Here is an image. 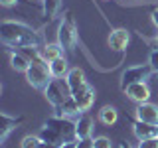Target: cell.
Wrapping results in <instances>:
<instances>
[{
  "instance_id": "6da1fadb",
  "label": "cell",
  "mask_w": 158,
  "mask_h": 148,
  "mask_svg": "<svg viewBox=\"0 0 158 148\" xmlns=\"http://www.w3.org/2000/svg\"><path fill=\"white\" fill-rule=\"evenodd\" d=\"M0 39L8 47H26V46H40V36L30 26L14 20H4L0 24Z\"/></svg>"
},
{
  "instance_id": "7a4b0ae2",
  "label": "cell",
  "mask_w": 158,
  "mask_h": 148,
  "mask_svg": "<svg viewBox=\"0 0 158 148\" xmlns=\"http://www.w3.org/2000/svg\"><path fill=\"white\" fill-rule=\"evenodd\" d=\"M40 138L46 142H53V144L61 146L65 142H75L77 140V130L75 122L67 117H52L46 121V125L40 130Z\"/></svg>"
},
{
  "instance_id": "3957f363",
  "label": "cell",
  "mask_w": 158,
  "mask_h": 148,
  "mask_svg": "<svg viewBox=\"0 0 158 148\" xmlns=\"http://www.w3.org/2000/svg\"><path fill=\"white\" fill-rule=\"evenodd\" d=\"M57 39L61 43V47L65 49H73L77 46V28H75V20H73L71 12L63 14L59 28H57Z\"/></svg>"
},
{
  "instance_id": "277c9868",
  "label": "cell",
  "mask_w": 158,
  "mask_h": 148,
  "mask_svg": "<svg viewBox=\"0 0 158 148\" xmlns=\"http://www.w3.org/2000/svg\"><path fill=\"white\" fill-rule=\"evenodd\" d=\"M26 79L34 89L46 91V87L49 85V81H52L53 77H52V71H49L48 63H32L30 69L26 71Z\"/></svg>"
},
{
  "instance_id": "5b68a950",
  "label": "cell",
  "mask_w": 158,
  "mask_h": 148,
  "mask_svg": "<svg viewBox=\"0 0 158 148\" xmlns=\"http://www.w3.org/2000/svg\"><path fill=\"white\" fill-rule=\"evenodd\" d=\"M44 95H46L49 105H53V107L57 109L67 97H71V91H69L67 81H61V79H52V81H49V85L46 87V91H44Z\"/></svg>"
},
{
  "instance_id": "8992f818",
  "label": "cell",
  "mask_w": 158,
  "mask_h": 148,
  "mask_svg": "<svg viewBox=\"0 0 158 148\" xmlns=\"http://www.w3.org/2000/svg\"><path fill=\"white\" fill-rule=\"evenodd\" d=\"M152 73V67L150 65H132V67H127L121 75V89L125 91L128 85H135V83H142L150 77Z\"/></svg>"
},
{
  "instance_id": "52a82bcc",
  "label": "cell",
  "mask_w": 158,
  "mask_h": 148,
  "mask_svg": "<svg viewBox=\"0 0 158 148\" xmlns=\"http://www.w3.org/2000/svg\"><path fill=\"white\" fill-rule=\"evenodd\" d=\"M136 121L148 122V125H158V105L154 103H140L136 107Z\"/></svg>"
},
{
  "instance_id": "ba28073f",
  "label": "cell",
  "mask_w": 158,
  "mask_h": 148,
  "mask_svg": "<svg viewBox=\"0 0 158 148\" xmlns=\"http://www.w3.org/2000/svg\"><path fill=\"white\" fill-rule=\"evenodd\" d=\"M125 93H127V97L131 99V101H135V103H146L148 99H150V89H148L146 85V81H142V83H135V85H128L125 89Z\"/></svg>"
},
{
  "instance_id": "9c48e42d",
  "label": "cell",
  "mask_w": 158,
  "mask_h": 148,
  "mask_svg": "<svg viewBox=\"0 0 158 148\" xmlns=\"http://www.w3.org/2000/svg\"><path fill=\"white\" fill-rule=\"evenodd\" d=\"M128 39H131V36H128V32L125 28H118V30H113L111 34H109V47L115 49V51H125L127 46H128Z\"/></svg>"
},
{
  "instance_id": "30bf717a",
  "label": "cell",
  "mask_w": 158,
  "mask_h": 148,
  "mask_svg": "<svg viewBox=\"0 0 158 148\" xmlns=\"http://www.w3.org/2000/svg\"><path fill=\"white\" fill-rule=\"evenodd\" d=\"M65 81H67V85H69V91L71 93H75V91H81V89H85L89 83H87V79H85V73H83V69H69V73L65 75Z\"/></svg>"
},
{
  "instance_id": "8fae6325",
  "label": "cell",
  "mask_w": 158,
  "mask_h": 148,
  "mask_svg": "<svg viewBox=\"0 0 158 148\" xmlns=\"http://www.w3.org/2000/svg\"><path fill=\"white\" fill-rule=\"evenodd\" d=\"M71 97L77 101V105L81 111H89L93 105V101H95V91H93L91 87H85V89H81V91H75V93H71Z\"/></svg>"
},
{
  "instance_id": "7c38bea8",
  "label": "cell",
  "mask_w": 158,
  "mask_h": 148,
  "mask_svg": "<svg viewBox=\"0 0 158 148\" xmlns=\"http://www.w3.org/2000/svg\"><path fill=\"white\" fill-rule=\"evenodd\" d=\"M132 132H135V136L138 140H146V138L156 136V126L148 125V122H142V121H136L132 125Z\"/></svg>"
},
{
  "instance_id": "4fadbf2b",
  "label": "cell",
  "mask_w": 158,
  "mask_h": 148,
  "mask_svg": "<svg viewBox=\"0 0 158 148\" xmlns=\"http://www.w3.org/2000/svg\"><path fill=\"white\" fill-rule=\"evenodd\" d=\"M75 130H77V138H89L93 132V118L89 115H81L75 121Z\"/></svg>"
},
{
  "instance_id": "5bb4252c",
  "label": "cell",
  "mask_w": 158,
  "mask_h": 148,
  "mask_svg": "<svg viewBox=\"0 0 158 148\" xmlns=\"http://www.w3.org/2000/svg\"><path fill=\"white\" fill-rule=\"evenodd\" d=\"M57 111H59V117H67V118H71V117H79L81 109H79L77 101H75L73 97H67L65 101H63L61 105L57 107Z\"/></svg>"
},
{
  "instance_id": "9a60e30c",
  "label": "cell",
  "mask_w": 158,
  "mask_h": 148,
  "mask_svg": "<svg viewBox=\"0 0 158 148\" xmlns=\"http://www.w3.org/2000/svg\"><path fill=\"white\" fill-rule=\"evenodd\" d=\"M42 57H44V61L48 63H52V61H56V59L59 57H63V47H61V43H48V46H44L42 47Z\"/></svg>"
},
{
  "instance_id": "2e32d148",
  "label": "cell",
  "mask_w": 158,
  "mask_h": 148,
  "mask_svg": "<svg viewBox=\"0 0 158 148\" xmlns=\"http://www.w3.org/2000/svg\"><path fill=\"white\" fill-rule=\"evenodd\" d=\"M0 118H2V126H0V140H6L8 134L16 128V125H20L22 122V118H16V117H8L6 113H2L0 115Z\"/></svg>"
},
{
  "instance_id": "e0dca14e",
  "label": "cell",
  "mask_w": 158,
  "mask_h": 148,
  "mask_svg": "<svg viewBox=\"0 0 158 148\" xmlns=\"http://www.w3.org/2000/svg\"><path fill=\"white\" fill-rule=\"evenodd\" d=\"M49 71H52V77L53 79H61L63 75L69 73V65H67V59L65 57H59L56 61L49 63Z\"/></svg>"
},
{
  "instance_id": "ac0fdd59",
  "label": "cell",
  "mask_w": 158,
  "mask_h": 148,
  "mask_svg": "<svg viewBox=\"0 0 158 148\" xmlns=\"http://www.w3.org/2000/svg\"><path fill=\"white\" fill-rule=\"evenodd\" d=\"M10 63H12V67L16 69V71H22V73H26L28 69H30V59L24 56L22 51H12V56H10Z\"/></svg>"
},
{
  "instance_id": "d6986e66",
  "label": "cell",
  "mask_w": 158,
  "mask_h": 148,
  "mask_svg": "<svg viewBox=\"0 0 158 148\" xmlns=\"http://www.w3.org/2000/svg\"><path fill=\"white\" fill-rule=\"evenodd\" d=\"M117 118H118V113H117V109L111 107V105L103 107L101 111H99V121H101L103 125H107V126H113L117 122Z\"/></svg>"
},
{
  "instance_id": "ffe728a7",
  "label": "cell",
  "mask_w": 158,
  "mask_h": 148,
  "mask_svg": "<svg viewBox=\"0 0 158 148\" xmlns=\"http://www.w3.org/2000/svg\"><path fill=\"white\" fill-rule=\"evenodd\" d=\"M59 8H61V0H44V14H46L48 20L56 18Z\"/></svg>"
},
{
  "instance_id": "44dd1931",
  "label": "cell",
  "mask_w": 158,
  "mask_h": 148,
  "mask_svg": "<svg viewBox=\"0 0 158 148\" xmlns=\"http://www.w3.org/2000/svg\"><path fill=\"white\" fill-rule=\"evenodd\" d=\"M40 142H42V138L40 136H34V134H28L22 138V148H38Z\"/></svg>"
},
{
  "instance_id": "7402d4cb",
  "label": "cell",
  "mask_w": 158,
  "mask_h": 148,
  "mask_svg": "<svg viewBox=\"0 0 158 148\" xmlns=\"http://www.w3.org/2000/svg\"><path fill=\"white\" fill-rule=\"evenodd\" d=\"M75 148H95V138H77L75 140Z\"/></svg>"
},
{
  "instance_id": "603a6c76",
  "label": "cell",
  "mask_w": 158,
  "mask_h": 148,
  "mask_svg": "<svg viewBox=\"0 0 158 148\" xmlns=\"http://www.w3.org/2000/svg\"><path fill=\"white\" fill-rule=\"evenodd\" d=\"M138 148H158V136L146 138V140H138Z\"/></svg>"
},
{
  "instance_id": "cb8c5ba5",
  "label": "cell",
  "mask_w": 158,
  "mask_h": 148,
  "mask_svg": "<svg viewBox=\"0 0 158 148\" xmlns=\"http://www.w3.org/2000/svg\"><path fill=\"white\" fill-rule=\"evenodd\" d=\"M148 65L152 67V71H154V73H158V47L150 53V57H148Z\"/></svg>"
},
{
  "instance_id": "d4e9b609",
  "label": "cell",
  "mask_w": 158,
  "mask_h": 148,
  "mask_svg": "<svg viewBox=\"0 0 158 148\" xmlns=\"http://www.w3.org/2000/svg\"><path fill=\"white\" fill-rule=\"evenodd\" d=\"M95 148H113V142L107 136H99L95 138Z\"/></svg>"
},
{
  "instance_id": "484cf974",
  "label": "cell",
  "mask_w": 158,
  "mask_h": 148,
  "mask_svg": "<svg viewBox=\"0 0 158 148\" xmlns=\"http://www.w3.org/2000/svg\"><path fill=\"white\" fill-rule=\"evenodd\" d=\"M38 148H59V146H57V144H53V142H46V140H42Z\"/></svg>"
},
{
  "instance_id": "4316f807",
  "label": "cell",
  "mask_w": 158,
  "mask_h": 148,
  "mask_svg": "<svg viewBox=\"0 0 158 148\" xmlns=\"http://www.w3.org/2000/svg\"><path fill=\"white\" fill-rule=\"evenodd\" d=\"M0 4H2V6H6V8H10V6H16L18 0H0Z\"/></svg>"
},
{
  "instance_id": "83f0119b",
  "label": "cell",
  "mask_w": 158,
  "mask_h": 148,
  "mask_svg": "<svg viewBox=\"0 0 158 148\" xmlns=\"http://www.w3.org/2000/svg\"><path fill=\"white\" fill-rule=\"evenodd\" d=\"M150 16H152V22H154V26L158 28V8L152 10V14H150Z\"/></svg>"
},
{
  "instance_id": "f1b7e54d",
  "label": "cell",
  "mask_w": 158,
  "mask_h": 148,
  "mask_svg": "<svg viewBox=\"0 0 158 148\" xmlns=\"http://www.w3.org/2000/svg\"><path fill=\"white\" fill-rule=\"evenodd\" d=\"M59 148H75V142H65V144H61Z\"/></svg>"
},
{
  "instance_id": "f546056e",
  "label": "cell",
  "mask_w": 158,
  "mask_h": 148,
  "mask_svg": "<svg viewBox=\"0 0 158 148\" xmlns=\"http://www.w3.org/2000/svg\"><path fill=\"white\" fill-rule=\"evenodd\" d=\"M121 148H131V146H128V144H121Z\"/></svg>"
},
{
  "instance_id": "4dcf8cb0",
  "label": "cell",
  "mask_w": 158,
  "mask_h": 148,
  "mask_svg": "<svg viewBox=\"0 0 158 148\" xmlns=\"http://www.w3.org/2000/svg\"><path fill=\"white\" fill-rule=\"evenodd\" d=\"M156 136H158V125H156Z\"/></svg>"
},
{
  "instance_id": "1f68e13d",
  "label": "cell",
  "mask_w": 158,
  "mask_h": 148,
  "mask_svg": "<svg viewBox=\"0 0 158 148\" xmlns=\"http://www.w3.org/2000/svg\"><path fill=\"white\" fill-rule=\"evenodd\" d=\"M156 42H158V38H156Z\"/></svg>"
},
{
  "instance_id": "d6a6232c",
  "label": "cell",
  "mask_w": 158,
  "mask_h": 148,
  "mask_svg": "<svg viewBox=\"0 0 158 148\" xmlns=\"http://www.w3.org/2000/svg\"><path fill=\"white\" fill-rule=\"evenodd\" d=\"M42 2H44V0H42Z\"/></svg>"
}]
</instances>
